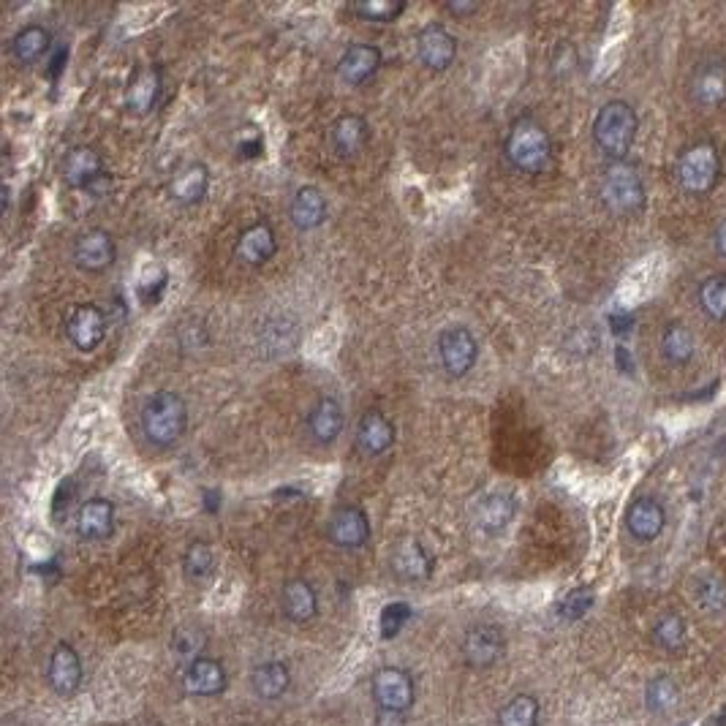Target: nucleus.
Instances as JSON below:
<instances>
[{
  "label": "nucleus",
  "mask_w": 726,
  "mask_h": 726,
  "mask_svg": "<svg viewBox=\"0 0 726 726\" xmlns=\"http://www.w3.org/2000/svg\"><path fill=\"white\" fill-rule=\"evenodd\" d=\"M188 427V406L172 389H158L139 411V430L153 449H172Z\"/></svg>",
  "instance_id": "f257e3e1"
},
{
  "label": "nucleus",
  "mask_w": 726,
  "mask_h": 726,
  "mask_svg": "<svg viewBox=\"0 0 726 726\" xmlns=\"http://www.w3.org/2000/svg\"><path fill=\"white\" fill-rule=\"evenodd\" d=\"M506 161L523 175H542L552 164V142L547 128L533 117H517L504 142Z\"/></svg>",
  "instance_id": "f03ea898"
},
{
  "label": "nucleus",
  "mask_w": 726,
  "mask_h": 726,
  "mask_svg": "<svg viewBox=\"0 0 726 726\" xmlns=\"http://www.w3.org/2000/svg\"><path fill=\"white\" fill-rule=\"evenodd\" d=\"M637 112L626 101H607L593 120V139L604 155L623 161L637 139Z\"/></svg>",
  "instance_id": "7ed1b4c3"
},
{
  "label": "nucleus",
  "mask_w": 726,
  "mask_h": 726,
  "mask_svg": "<svg viewBox=\"0 0 726 726\" xmlns=\"http://www.w3.org/2000/svg\"><path fill=\"white\" fill-rule=\"evenodd\" d=\"M678 185L691 196H705L716 188L721 177V158L713 142H697L683 150L675 166Z\"/></svg>",
  "instance_id": "20e7f679"
},
{
  "label": "nucleus",
  "mask_w": 726,
  "mask_h": 726,
  "mask_svg": "<svg viewBox=\"0 0 726 726\" xmlns=\"http://www.w3.org/2000/svg\"><path fill=\"white\" fill-rule=\"evenodd\" d=\"M601 202L612 215L629 218L645 207V183L629 164H612L601 177Z\"/></svg>",
  "instance_id": "39448f33"
},
{
  "label": "nucleus",
  "mask_w": 726,
  "mask_h": 726,
  "mask_svg": "<svg viewBox=\"0 0 726 726\" xmlns=\"http://www.w3.org/2000/svg\"><path fill=\"white\" fill-rule=\"evenodd\" d=\"M370 691H373V702H376L378 710L397 713V716L408 713L414 707V699H417L414 678L400 667L378 669L373 675V683H370Z\"/></svg>",
  "instance_id": "423d86ee"
},
{
  "label": "nucleus",
  "mask_w": 726,
  "mask_h": 726,
  "mask_svg": "<svg viewBox=\"0 0 726 726\" xmlns=\"http://www.w3.org/2000/svg\"><path fill=\"white\" fill-rule=\"evenodd\" d=\"M463 661L471 669H490L506 656V634L495 623H476L460 642Z\"/></svg>",
  "instance_id": "0eeeda50"
},
{
  "label": "nucleus",
  "mask_w": 726,
  "mask_h": 726,
  "mask_svg": "<svg viewBox=\"0 0 726 726\" xmlns=\"http://www.w3.org/2000/svg\"><path fill=\"white\" fill-rule=\"evenodd\" d=\"M438 357H441V365L449 376L463 378L476 365L479 343L468 327L452 324V327H444L438 335Z\"/></svg>",
  "instance_id": "6e6552de"
},
{
  "label": "nucleus",
  "mask_w": 726,
  "mask_h": 726,
  "mask_svg": "<svg viewBox=\"0 0 726 726\" xmlns=\"http://www.w3.org/2000/svg\"><path fill=\"white\" fill-rule=\"evenodd\" d=\"M688 98L702 109H716L726 101V60H699L688 77Z\"/></svg>",
  "instance_id": "1a4fd4ad"
},
{
  "label": "nucleus",
  "mask_w": 726,
  "mask_h": 726,
  "mask_svg": "<svg viewBox=\"0 0 726 726\" xmlns=\"http://www.w3.org/2000/svg\"><path fill=\"white\" fill-rule=\"evenodd\" d=\"M85 678V669H82V659L74 650V645L68 642H58L55 650L49 653L47 661V686L55 697H74L82 686Z\"/></svg>",
  "instance_id": "9d476101"
},
{
  "label": "nucleus",
  "mask_w": 726,
  "mask_h": 726,
  "mask_svg": "<svg viewBox=\"0 0 726 726\" xmlns=\"http://www.w3.org/2000/svg\"><path fill=\"white\" fill-rule=\"evenodd\" d=\"M327 539L340 550H362L370 542V517L354 504L338 506L327 520Z\"/></svg>",
  "instance_id": "9b49d317"
},
{
  "label": "nucleus",
  "mask_w": 726,
  "mask_h": 726,
  "mask_svg": "<svg viewBox=\"0 0 726 726\" xmlns=\"http://www.w3.org/2000/svg\"><path fill=\"white\" fill-rule=\"evenodd\" d=\"M514 512H517V501H514L512 493L490 490V493H482L474 501L471 520H474V525L484 536H498V533L506 531V525L512 523Z\"/></svg>",
  "instance_id": "f8f14e48"
},
{
  "label": "nucleus",
  "mask_w": 726,
  "mask_h": 726,
  "mask_svg": "<svg viewBox=\"0 0 726 726\" xmlns=\"http://www.w3.org/2000/svg\"><path fill=\"white\" fill-rule=\"evenodd\" d=\"M66 338L79 351H96L107 338V313L98 305H77L66 319Z\"/></svg>",
  "instance_id": "ddd939ff"
},
{
  "label": "nucleus",
  "mask_w": 726,
  "mask_h": 726,
  "mask_svg": "<svg viewBox=\"0 0 726 726\" xmlns=\"http://www.w3.org/2000/svg\"><path fill=\"white\" fill-rule=\"evenodd\" d=\"M117 248L107 229H88L74 240L71 259L82 272H104L115 264Z\"/></svg>",
  "instance_id": "4468645a"
},
{
  "label": "nucleus",
  "mask_w": 726,
  "mask_h": 726,
  "mask_svg": "<svg viewBox=\"0 0 726 726\" xmlns=\"http://www.w3.org/2000/svg\"><path fill=\"white\" fill-rule=\"evenodd\" d=\"M109 172L104 169V158L98 153L96 147L90 145H77L71 147L63 161V180L77 191H93Z\"/></svg>",
  "instance_id": "2eb2a0df"
},
{
  "label": "nucleus",
  "mask_w": 726,
  "mask_h": 726,
  "mask_svg": "<svg viewBox=\"0 0 726 726\" xmlns=\"http://www.w3.org/2000/svg\"><path fill=\"white\" fill-rule=\"evenodd\" d=\"M433 558L430 552L425 550V544L414 539V536H406L392 547L389 552V569L395 572L397 580L403 582H425L430 580L433 574Z\"/></svg>",
  "instance_id": "dca6fc26"
},
{
  "label": "nucleus",
  "mask_w": 726,
  "mask_h": 726,
  "mask_svg": "<svg viewBox=\"0 0 726 726\" xmlns=\"http://www.w3.org/2000/svg\"><path fill=\"white\" fill-rule=\"evenodd\" d=\"M278 253V237L267 221L245 226L234 242V259L245 267H264Z\"/></svg>",
  "instance_id": "f3484780"
},
{
  "label": "nucleus",
  "mask_w": 726,
  "mask_h": 726,
  "mask_svg": "<svg viewBox=\"0 0 726 726\" xmlns=\"http://www.w3.org/2000/svg\"><path fill=\"white\" fill-rule=\"evenodd\" d=\"M417 55L427 68L444 71L455 63L457 39L438 22H430L417 33Z\"/></svg>",
  "instance_id": "a211bd4d"
},
{
  "label": "nucleus",
  "mask_w": 726,
  "mask_h": 726,
  "mask_svg": "<svg viewBox=\"0 0 726 726\" xmlns=\"http://www.w3.org/2000/svg\"><path fill=\"white\" fill-rule=\"evenodd\" d=\"M229 686V675L218 659H199L188 669H183V691L194 699L221 697Z\"/></svg>",
  "instance_id": "6ab92c4d"
},
{
  "label": "nucleus",
  "mask_w": 726,
  "mask_h": 726,
  "mask_svg": "<svg viewBox=\"0 0 726 726\" xmlns=\"http://www.w3.org/2000/svg\"><path fill=\"white\" fill-rule=\"evenodd\" d=\"M354 438H357V449L362 455L378 457L389 452L392 444H395V425H392V419L384 411L370 408V411H365L359 417L357 436Z\"/></svg>",
  "instance_id": "aec40b11"
},
{
  "label": "nucleus",
  "mask_w": 726,
  "mask_h": 726,
  "mask_svg": "<svg viewBox=\"0 0 726 726\" xmlns=\"http://www.w3.org/2000/svg\"><path fill=\"white\" fill-rule=\"evenodd\" d=\"M77 536L82 542H104L115 531V504L109 498H90L79 506Z\"/></svg>",
  "instance_id": "412c9836"
},
{
  "label": "nucleus",
  "mask_w": 726,
  "mask_h": 726,
  "mask_svg": "<svg viewBox=\"0 0 726 726\" xmlns=\"http://www.w3.org/2000/svg\"><path fill=\"white\" fill-rule=\"evenodd\" d=\"M164 88V74L158 66H139L128 79L126 107L134 115H150Z\"/></svg>",
  "instance_id": "4be33fe9"
},
{
  "label": "nucleus",
  "mask_w": 726,
  "mask_h": 726,
  "mask_svg": "<svg viewBox=\"0 0 726 726\" xmlns=\"http://www.w3.org/2000/svg\"><path fill=\"white\" fill-rule=\"evenodd\" d=\"M368 120L354 112H346L332 120L330 126V147L338 158H354L362 153V147L368 145Z\"/></svg>",
  "instance_id": "5701e85b"
},
{
  "label": "nucleus",
  "mask_w": 726,
  "mask_h": 726,
  "mask_svg": "<svg viewBox=\"0 0 726 726\" xmlns=\"http://www.w3.org/2000/svg\"><path fill=\"white\" fill-rule=\"evenodd\" d=\"M667 525V512L656 498H637L626 509V528L637 542H653L659 539Z\"/></svg>",
  "instance_id": "b1692460"
},
{
  "label": "nucleus",
  "mask_w": 726,
  "mask_h": 726,
  "mask_svg": "<svg viewBox=\"0 0 726 726\" xmlns=\"http://www.w3.org/2000/svg\"><path fill=\"white\" fill-rule=\"evenodd\" d=\"M281 610L283 618L291 623H310L319 615V593L308 580H289L281 588Z\"/></svg>",
  "instance_id": "393cba45"
},
{
  "label": "nucleus",
  "mask_w": 726,
  "mask_h": 726,
  "mask_svg": "<svg viewBox=\"0 0 726 726\" xmlns=\"http://www.w3.org/2000/svg\"><path fill=\"white\" fill-rule=\"evenodd\" d=\"M381 68V49L376 44H351L338 60V77L346 85H362Z\"/></svg>",
  "instance_id": "a878e982"
},
{
  "label": "nucleus",
  "mask_w": 726,
  "mask_h": 726,
  "mask_svg": "<svg viewBox=\"0 0 726 726\" xmlns=\"http://www.w3.org/2000/svg\"><path fill=\"white\" fill-rule=\"evenodd\" d=\"M343 430V406L335 397H319L308 411V433L319 446H330L338 441Z\"/></svg>",
  "instance_id": "bb28decb"
},
{
  "label": "nucleus",
  "mask_w": 726,
  "mask_h": 726,
  "mask_svg": "<svg viewBox=\"0 0 726 726\" xmlns=\"http://www.w3.org/2000/svg\"><path fill=\"white\" fill-rule=\"evenodd\" d=\"M291 223L302 229V232H310V229H319L324 218H327V199L321 194L316 185H302L300 191L294 194L289 207Z\"/></svg>",
  "instance_id": "cd10ccee"
},
{
  "label": "nucleus",
  "mask_w": 726,
  "mask_h": 726,
  "mask_svg": "<svg viewBox=\"0 0 726 726\" xmlns=\"http://www.w3.org/2000/svg\"><path fill=\"white\" fill-rule=\"evenodd\" d=\"M207 188H210V169L202 161H194V164L183 166L175 175V180L169 183V196L177 204L191 207V204L202 202Z\"/></svg>",
  "instance_id": "c85d7f7f"
},
{
  "label": "nucleus",
  "mask_w": 726,
  "mask_h": 726,
  "mask_svg": "<svg viewBox=\"0 0 726 726\" xmlns=\"http://www.w3.org/2000/svg\"><path fill=\"white\" fill-rule=\"evenodd\" d=\"M291 686V669L283 661H264L251 672V688L262 702L281 699Z\"/></svg>",
  "instance_id": "c756f323"
},
{
  "label": "nucleus",
  "mask_w": 726,
  "mask_h": 726,
  "mask_svg": "<svg viewBox=\"0 0 726 726\" xmlns=\"http://www.w3.org/2000/svg\"><path fill=\"white\" fill-rule=\"evenodd\" d=\"M210 645V637L202 626H194V623H185V626H177L172 631V639H169V653L172 659L180 664L183 669H188L191 664H196L199 659H204V650Z\"/></svg>",
  "instance_id": "7c9ffc66"
},
{
  "label": "nucleus",
  "mask_w": 726,
  "mask_h": 726,
  "mask_svg": "<svg viewBox=\"0 0 726 726\" xmlns=\"http://www.w3.org/2000/svg\"><path fill=\"white\" fill-rule=\"evenodd\" d=\"M9 49L17 63H22V66H33V63H39L49 49H52V33H49L44 25H28V28H22L14 33Z\"/></svg>",
  "instance_id": "2f4dec72"
},
{
  "label": "nucleus",
  "mask_w": 726,
  "mask_h": 726,
  "mask_svg": "<svg viewBox=\"0 0 726 726\" xmlns=\"http://www.w3.org/2000/svg\"><path fill=\"white\" fill-rule=\"evenodd\" d=\"M697 351V340L694 332L688 330L686 324H669L664 335H661V354L672 365H686L688 359Z\"/></svg>",
  "instance_id": "473e14b6"
},
{
  "label": "nucleus",
  "mask_w": 726,
  "mask_h": 726,
  "mask_svg": "<svg viewBox=\"0 0 726 726\" xmlns=\"http://www.w3.org/2000/svg\"><path fill=\"white\" fill-rule=\"evenodd\" d=\"M542 705L531 694H517L498 710V726H539Z\"/></svg>",
  "instance_id": "72a5a7b5"
},
{
  "label": "nucleus",
  "mask_w": 726,
  "mask_h": 726,
  "mask_svg": "<svg viewBox=\"0 0 726 726\" xmlns=\"http://www.w3.org/2000/svg\"><path fill=\"white\" fill-rule=\"evenodd\" d=\"M680 702V688L669 675H659V678L648 680L645 686V705L653 716H664L669 710H675Z\"/></svg>",
  "instance_id": "f704fd0d"
},
{
  "label": "nucleus",
  "mask_w": 726,
  "mask_h": 726,
  "mask_svg": "<svg viewBox=\"0 0 726 726\" xmlns=\"http://www.w3.org/2000/svg\"><path fill=\"white\" fill-rule=\"evenodd\" d=\"M699 305L713 321H726V272H713L702 281Z\"/></svg>",
  "instance_id": "c9c22d12"
},
{
  "label": "nucleus",
  "mask_w": 726,
  "mask_h": 726,
  "mask_svg": "<svg viewBox=\"0 0 726 726\" xmlns=\"http://www.w3.org/2000/svg\"><path fill=\"white\" fill-rule=\"evenodd\" d=\"M215 569V552L207 542H191L183 552V574L185 580L191 582H202L207 580Z\"/></svg>",
  "instance_id": "e433bc0d"
},
{
  "label": "nucleus",
  "mask_w": 726,
  "mask_h": 726,
  "mask_svg": "<svg viewBox=\"0 0 726 726\" xmlns=\"http://www.w3.org/2000/svg\"><path fill=\"white\" fill-rule=\"evenodd\" d=\"M653 642L667 653H675L686 645V620L678 612H669L653 626Z\"/></svg>",
  "instance_id": "4c0bfd02"
},
{
  "label": "nucleus",
  "mask_w": 726,
  "mask_h": 726,
  "mask_svg": "<svg viewBox=\"0 0 726 726\" xmlns=\"http://www.w3.org/2000/svg\"><path fill=\"white\" fill-rule=\"evenodd\" d=\"M697 604L705 612H724L726 610V582L718 577H699L697 582Z\"/></svg>",
  "instance_id": "58836bf2"
},
{
  "label": "nucleus",
  "mask_w": 726,
  "mask_h": 726,
  "mask_svg": "<svg viewBox=\"0 0 726 726\" xmlns=\"http://www.w3.org/2000/svg\"><path fill=\"white\" fill-rule=\"evenodd\" d=\"M411 615H414V610H411V604H406V601H392V604H387L381 610V618H378L381 639H395L408 620H411Z\"/></svg>",
  "instance_id": "ea45409f"
},
{
  "label": "nucleus",
  "mask_w": 726,
  "mask_h": 726,
  "mask_svg": "<svg viewBox=\"0 0 726 726\" xmlns=\"http://www.w3.org/2000/svg\"><path fill=\"white\" fill-rule=\"evenodd\" d=\"M351 11L362 17V20L370 22H395L403 11H406V3H389V0H362V3H354Z\"/></svg>",
  "instance_id": "a19ab883"
},
{
  "label": "nucleus",
  "mask_w": 726,
  "mask_h": 726,
  "mask_svg": "<svg viewBox=\"0 0 726 726\" xmlns=\"http://www.w3.org/2000/svg\"><path fill=\"white\" fill-rule=\"evenodd\" d=\"M593 601H596V596H593L591 588H574V591H569L566 596L561 599V604H558V615H561L563 620H580L588 615V610L593 607Z\"/></svg>",
  "instance_id": "79ce46f5"
},
{
  "label": "nucleus",
  "mask_w": 726,
  "mask_h": 726,
  "mask_svg": "<svg viewBox=\"0 0 726 726\" xmlns=\"http://www.w3.org/2000/svg\"><path fill=\"white\" fill-rule=\"evenodd\" d=\"M446 11L455 14V17H465V14L479 11V6H476V3H465V0H455V3H446Z\"/></svg>",
  "instance_id": "37998d69"
},
{
  "label": "nucleus",
  "mask_w": 726,
  "mask_h": 726,
  "mask_svg": "<svg viewBox=\"0 0 726 726\" xmlns=\"http://www.w3.org/2000/svg\"><path fill=\"white\" fill-rule=\"evenodd\" d=\"M68 58V49L66 47H58L55 49V55L49 60V77H58L60 68H63V60Z\"/></svg>",
  "instance_id": "c03bdc74"
},
{
  "label": "nucleus",
  "mask_w": 726,
  "mask_h": 726,
  "mask_svg": "<svg viewBox=\"0 0 726 726\" xmlns=\"http://www.w3.org/2000/svg\"><path fill=\"white\" fill-rule=\"evenodd\" d=\"M713 245H716V251L726 259V221H721L716 226V232H713Z\"/></svg>",
  "instance_id": "a18cd8bd"
},
{
  "label": "nucleus",
  "mask_w": 726,
  "mask_h": 726,
  "mask_svg": "<svg viewBox=\"0 0 726 726\" xmlns=\"http://www.w3.org/2000/svg\"><path fill=\"white\" fill-rule=\"evenodd\" d=\"M376 726H403V716H397V713H384V710H378V724Z\"/></svg>",
  "instance_id": "49530a36"
},
{
  "label": "nucleus",
  "mask_w": 726,
  "mask_h": 726,
  "mask_svg": "<svg viewBox=\"0 0 726 726\" xmlns=\"http://www.w3.org/2000/svg\"><path fill=\"white\" fill-rule=\"evenodd\" d=\"M262 139H253V142H242L240 150L245 155H256V153H262Z\"/></svg>",
  "instance_id": "de8ad7c7"
}]
</instances>
